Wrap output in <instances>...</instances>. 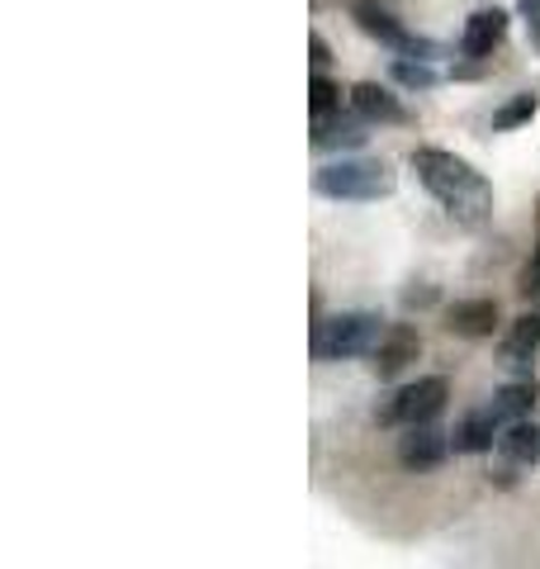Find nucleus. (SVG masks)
<instances>
[{
    "mask_svg": "<svg viewBox=\"0 0 540 569\" xmlns=\"http://www.w3.org/2000/svg\"><path fill=\"white\" fill-rule=\"evenodd\" d=\"M536 114H540V96L536 91H521V96H512L508 104H498V110H493V129L498 133L521 129V123H531Z\"/></svg>",
    "mask_w": 540,
    "mask_h": 569,
    "instance_id": "obj_16",
    "label": "nucleus"
},
{
    "mask_svg": "<svg viewBox=\"0 0 540 569\" xmlns=\"http://www.w3.org/2000/svg\"><path fill=\"white\" fill-rule=\"evenodd\" d=\"M502 39H508V14H502L498 6L493 10H474L470 20H464V33H460V52L464 58H493V48H502Z\"/></svg>",
    "mask_w": 540,
    "mask_h": 569,
    "instance_id": "obj_10",
    "label": "nucleus"
},
{
    "mask_svg": "<svg viewBox=\"0 0 540 569\" xmlns=\"http://www.w3.org/2000/svg\"><path fill=\"white\" fill-rule=\"evenodd\" d=\"M446 399H450V380L446 376H422V380H412V385H403L399 395H393L389 403H384V413H380V422H389V427H412V422H431L446 408Z\"/></svg>",
    "mask_w": 540,
    "mask_h": 569,
    "instance_id": "obj_5",
    "label": "nucleus"
},
{
    "mask_svg": "<svg viewBox=\"0 0 540 569\" xmlns=\"http://www.w3.org/2000/svg\"><path fill=\"white\" fill-rule=\"evenodd\" d=\"M309 110H313V114L341 110V86L328 77V71H313V81H309Z\"/></svg>",
    "mask_w": 540,
    "mask_h": 569,
    "instance_id": "obj_18",
    "label": "nucleus"
},
{
    "mask_svg": "<svg viewBox=\"0 0 540 569\" xmlns=\"http://www.w3.org/2000/svg\"><path fill=\"white\" fill-rule=\"evenodd\" d=\"M498 408L502 422H517V418H531V403H536V380H517V385H502L498 395L489 399Z\"/></svg>",
    "mask_w": 540,
    "mask_h": 569,
    "instance_id": "obj_15",
    "label": "nucleus"
},
{
    "mask_svg": "<svg viewBox=\"0 0 540 569\" xmlns=\"http://www.w3.org/2000/svg\"><path fill=\"white\" fill-rule=\"evenodd\" d=\"M351 110L366 114L370 123H412V110L380 81H356L351 86Z\"/></svg>",
    "mask_w": 540,
    "mask_h": 569,
    "instance_id": "obj_11",
    "label": "nucleus"
},
{
    "mask_svg": "<svg viewBox=\"0 0 540 569\" xmlns=\"http://www.w3.org/2000/svg\"><path fill=\"white\" fill-rule=\"evenodd\" d=\"M393 81H399L403 91H431L441 77L427 58H393Z\"/></svg>",
    "mask_w": 540,
    "mask_h": 569,
    "instance_id": "obj_17",
    "label": "nucleus"
},
{
    "mask_svg": "<svg viewBox=\"0 0 540 569\" xmlns=\"http://www.w3.org/2000/svg\"><path fill=\"white\" fill-rule=\"evenodd\" d=\"M309 62H313V71H322V67L332 62V48H328L322 33H309Z\"/></svg>",
    "mask_w": 540,
    "mask_h": 569,
    "instance_id": "obj_21",
    "label": "nucleus"
},
{
    "mask_svg": "<svg viewBox=\"0 0 540 569\" xmlns=\"http://www.w3.org/2000/svg\"><path fill=\"white\" fill-rule=\"evenodd\" d=\"M384 337L380 313H337L328 323H313V361H351V356H370L374 342Z\"/></svg>",
    "mask_w": 540,
    "mask_h": 569,
    "instance_id": "obj_3",
    "label": "nucleus"
},
{
    "mask_svg": "<svg viewBox=\"0 0 540 569\" xmlns=\"http://www.w3.org/2000/svg\"><path fill=\"white\" fill-rule=\"evenodd\" d=\"M498 456L508 460V466H536L540 460V427L531 418H517L502 427V437H498Z\"/></svg>",
    "mask_w": 540,
    "mask_h": 569,
    "instance_id": "obj_14",
    "label": "nucleus"
},
{
    "mask_svg": "<svg viewBox=\"0 0 540 569\" xmlns=\"http://www.w3.org/2000/svg\"><path fill=\"white\" fill-rule=\"evenodd\" d=\"M493 328H498L493 299H456V305L446 309V332H456V337L479 342V337H493Z\"/></svg>",
    "mask_w": 540,
    "mask_h": 569,
    "instance_id": "obj_12",
    "label": "nucleus"
},
{
    "mask_svg": "<svg viewBox=\"0 0 540 569\" xmlns=\"http://www.w3.org/2000/svg\"><path fill=\"white\" fill-rule=\"evenodd\" d=\"M540 351V309H527L512 318L508 337H502V366H527Z\"/></svg>",
    "mask_w": 540,
    "mask_h": 569,
    "instance_id": "obj_13",
    "label": "nucleus"
},
{
    "mask_svg": "<svg viewBox=\"0 0 540 569\" xmlns=\"http://www.w3.org/2000/svg\"><path fill=\"white\" fill-rule=\"evenodd\" d=\"M408 167L418 171V181L460 228H483L493 219V186L483 181V171H474L464 157L446 148H412Z\"/></svg>",
    "mask_w": 540,
    "mask_h": 569,
    "instance_id": "obj_1",
    "label": "nucleus"
},
{
    "mask_svg": "<svg viewBox=\"0 0 540 569\" xmlns=\"http://www.w3.org/2000/svg\"><path fill=\"white\" fill-rule=\"evenodd\" d=\"M450 451H456V447H450V432H441L437 418H431V422H412V427H403V437H399V466L412 470V475H427V470L446 466Z\"/></svg>",
    "mask_w": 540,
    "mask_h": 569,
    "instance_id": "obj_6",
    "label": "nucleus"
},
{
    "mask_svg": "<svg viewBox=\"0 0 540 569\" xmlns=\"http://www.w3.org/2000/svg\"><path fill=\"white\" fill-rule=\"evenodd\" d=\"M351 20L360 24V33H370V39H380L384 48H393L399 58H437V43L422 39V33H412L399 14H393L384 0H351Z\"/></svg>",
    "mask_w": 540,
    "mask_h": 569,
    "instance_id": "obj_4",
    "label": "nucleus"
},
{
    "mask_svg": "<svg viewBox=\"0 0 540 569\" xmlns=\"http://www.w3.org/2000/svg\"><path fill=\"white\" fill-rule=\"evenodd\" d=\"M517 14L527 20V33H531V48L540 52V0H517Z\"/></svg>",
    "mask_w": 540,
    "mask_h": 569,
    "instance_id": "obj_20",
    "label": "nucleus"
},
{
    "mask_svg": "<svg viewBox=\"0 0 540 569\" xmlns=\"http://www.w3.org/2000/svg\"><path fill=\"white\" fill-rule=\"evenodd\" d=\"M366 138H370V119L366 114H313V152H341V148H366Z\"/></svg>",
    "mask_w": 540,
    "mask_h": 569,
    "instance_id": "obj_8",
    "label": "nucleus"
},
{
    "mask_svg": "<svg viewBox=\"0 0 540 569\" xmlns=\"http://www.w3.org/2000/svg\"><path fill=\"white\" fill-rule=\"evenodd\" d=\"M517 295H521V299H540V242L531 247L527 266H521V276H517Z\"/></svg>",
    "mask_w": 540,
    "mask_h": 569,
    "instance_id": "obj_19",
    "label": "nucleus"
},
{
    "mask_svg": "<svg viewBox=\"0 0 540 569\" xmlns=\"http://www.w3.org/2000/svg\"><path fill=\"white\" fill-rule=\"evenodd\" d=\"M422 356V332L412 328V323H389L384 328V337L374 342V351H370V370L380 380H399L403 370L412 366Z\"/></svg>",
    "mask_w": 540,
    "mask_h": 569,
    "instance_id": "obj_7",
    "label": "nucleus"
},
{
    "mask_svg": "<svg viewBox=\"0 0 540 569\" xmlns=\"http://www.w3.org/2000/svg\"><path fill=\"white\" fill-rule=\"evenodd\" d=\"M393 186H399V176L380 157H341V162L313 171V190L322 200H347V204L384 200V194H393Z\"/></svg>",
    "mask_w": 540,
    "mask_h": 569,
    "instance_id": "obj_2",
    "label": "nucleus"
},
{
    "mask_svg": "<svg viewBox=\"0 0 540 569\" xmlns=\"http://www.w3.org/2000/svg\"><path fill=\"white\" fill-rule=\"evenodd\" d=\"M502 427H508V422L498 418V408L483 403V408H474V413H464V418L456 422V432H450V447H456L460 456H483V451L498 447Z\"/></svg>",
    "mask_w": 540,
    "mask_h": 569,
    "instance_id": "obj_9",
    "label": "nucleus"
},
{
    "mask_svg": "<svg viewBox=\"0 0 540 569\" xmlns=\"http://www.w3.org/2000/svg\"><path fill=\"white\" fill-rule=\"evenodd\" d=\"M431 299H437V290H408V295H403V305H408V309H418V305H431Z\"/></svg>",
    "mask_w": 540,
    "mask_h": 569,
    "instance_id": "obj_22",
    "label": "nucleus"
}]
</instances>
